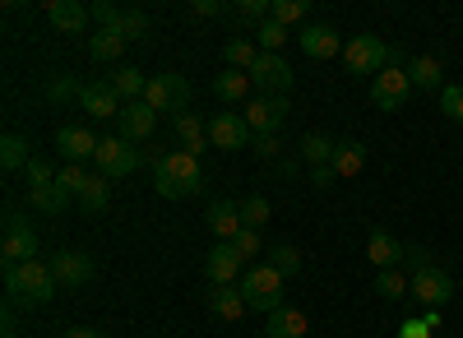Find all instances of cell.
I'll use <instances>...</instances> for the list:
<instances>
[{
	"mask_svg": "<svg viewBox=\"0 0 463 338\" xmlns=\"http://www.w3.org/2000/svg\"><path fill=\"white\" fill-rule=\"evenodd\" d=\"M52 274H56V283L61 287H84V283H93V259L84 255V250H56L52 255Z\"/></svg>",
	"mask_w": 463,
	"mask_h": 338,
	"instance_id": "4fadbf2b",
	"label": "cell"
},
{
	"mask_svg": "<svg viewBox=\"0 0 463 338\" xmlns=\"http://www.w3.org/2000/svg\"><path fill=\"white\" fill-rule=\"evenodd\" d=\"M204 222H209V232H213L218 241H237V232H241V204L213 200L209 213H204Z\"/></svg>",
	"mask_w": 463,
	"mask_h": 338,
	"instance_id": "d6986e66",
	"label": "cell"
},
{
	"mask_svg": "<svg viewBox=\"0 0 463 338\" xmlns=\"http://www.w3.org/2000/svg\"><path fill=\"white\" fill-rule=\"evenodd\" d=\"M213 98L218 102H250V74L246 70H222L213 80Z\"/></svg>",
	"mask_w": 463,
	"mask_h": 338,
	"instance_id": "484cf974",
	"label": "cell"
},
{
	"mask_svg": "<svg viewBox=\"0 0 463 338\" xmlns=\"http://www.w3.org/2000/svg\"><path fill=\"white\" fill-rule=\"evenodd\" d=\"M269 213H274V209H269V200H264V195H250V200L241 204V228L260 232L264 222H269Z\"/></svg>",
	"mask_w": 463,
	"mask_h": 338,
	"instance_id": "74e56055",
	"label": "cell"
},
{
	"mask_svg": "<svg viewBox=\"0 0 463 338\" xmlns=\"http://www.w3.org/2000/svg\"><path fill=\"white\" fill-rule=\"evenodd\" d=\"M93 163H98V172L111 176V181L135 176V172H139V144H130V139H121V135H102Z\"/></svg>",
	"mask_w": 463,
	"mask_h": 338,
	"instance_id": "5b68a950",
	"label": "cell"
},
{
	"mask_svg": "<svg viewBox=\"0 0 463 338\" xmlns=\"http://www.w3.org/2000/svg\"><path fill=\"white\" fill-rule=\"evenodd\" d=\"M399 338H431V329L421 324V320H408V324L399 329Z\"/></svg>",
	"mask_w": 463,
	"mask_h": 338,
	"instance_id": "f907efd6",
	"label": "cell"
},
{
	"mask_svg": "<svg viewBox=\"0 0 463 338\" xmlns=\"http://www.w3.org/2000/svg\"><path fill=\"white\" fill-rule=\"evenodd\" d=\"M65 338H107L102 329H89V324H74V329H65Z\"/></svg>",
	"mask_w": 463,
	"mask_h": 338,
	"instance_id": "816d5d0a",
	"label": "cell"
},
{
	"mask_svg": "<svg viewBox=\"0 0 463 338\" xmlns=\"http://www.w3.org/2000/svg\"><path fill=\"white\" fill-rule=\"evenodd\" d=\"M288 42V28L279 23V19H269V23H260L255 28V47L260 52H269V56H279V47Z\"/></svg>",
	"mask_w": 463,
	"mask_h": 338,
	"instance_id": "8d00e7d4",
	"label": "cell"
},
{
	"mask_svg": "<svg viewBox=\"0 0 463 338\" xmlns=\"http://www.w3.org/2000/svg\"><path fill=\"white\" fill-rule=\"evenodd\" d=\"M403 265L421 274V269H431V259H427V250H421V246H403Z\"/></svg>",
	"mask_w": 463,
	"mask_h": 338,
	"instance_id": "7dc6e473",
	"label": "cell"
},
{
	"mask_svg": "<svg viewBox=\"0 0 463 338\" xmlns=\"http://www.w3.org/2000/svg\"><path fill=\"white\" fill-rule=\"evenodd\" d=\"M24 172H28V191H37V185H56V167L43 163V158H33Z\"/></svg>",
	"mask_w": 463,
	"mask_h": 338,
	"instance_id": "ee69618b",
	"label": "cell"
},
{
	"mask_svg": "<svg viewBox=\"0 0 463 338\" xmlns=\"http://www.w3.org/2000/svg\"><path fill=\"white\" fill-rule=\"evenodd\" d=\"M384 65H390V47H384L375 33H357L353 42L343 47V70L353 74V80H375Z\"/></svg>",
	"mask_w": 463,
	"mask_h": 338,
	"instance_id": "277c9868",
	"label": "cell"
},
{
	"mask_svg": "<svg viewBox=\"0 0 463 338\" xmlns=\"http://www.w3.org/2000/svg\"><path fill=\"white\" fill-rule=\"evenodd\" d=\"M412 296L427 311H440L449 296H454V278L445 269H421V274H412Z\"/></svg>",
	"mask_w": 463,
	"mask_h": 338,
	"instance_id": "7c38bea8",
	"label": "cell"
},
{
	"mask_svg": "<svg viewBox=\"0 0 463 338\" xmlns=\"http://www.w3.org/2000/svg\"><path fill=\"white\" fill-rule=\"evenodd\" d=\"M232 246H237V250H241V259H255V255H260V232H250V228H241V232H237V241H232Z\"/></svg>",
	"mask_w": 463,
	"mask_h": 338,
	"instance_id": "bcb514c9",
	"label": "cell"
},
{
	"mask_svg": "<svg viewBox=\"0 0 463 338\" xmlns=\"http://www.w3.org/2000/svg\"><path fill=\"white\" fill-rule=\"evenodd\" d=\"M74 98H84V89L70 80V74H56V80L47 84V102H74Z\"/></svg>",
	"mask_w": 463,
	"mask_h": 338,
	"instance_id": "ab89813d",
	"label": "cell"
},
{
	"mask_svg": "<svg viewBox=\"0 0 463 338\" xmlns=\"http://www.w3.org/2000/svg\"><path fill=\"white\" fill-rule=\"evenodd\" d=\"M306 14H311V5H306V0H279V5H274V19L288 28V23H297V19H306Z\"/></svg>",
	"mask_w": 463,
	"mask_h": 338,
	"instance_id": "7bdbcfd3",
	"label": "cell"
},
{
	"mask_svg": "<svg viewBox=\"0 0 463 338\" xmlns=\"http://www.w3.org/2000/svg\"><path fill=\"white\" fill-rule=\"evenodd\" d=\"M375 292L384 296V302H403V296L412 292V278H403V269H380L375 274Z\"/></svg>",
	"mask_w": 463,
	"mask_h": 338,
	"instance_id": "d6a6232c",
	"label": "cell"
},
{
	"mask_svg": "<svg viewBox=\"0 0 463 338\" xmlns=\"http://www.w3.org/2000/svg\"><path fill=\"white\" fill-rule=\"evenodd\" d=\"M222 61H227V70H250L260 61V47L250 42V37H232V42L222 47Z\"/></svg>",
	"mask_w": 463,
	"mask_h": 338,
	"instance_id": "4dcf8cb0",
	"label": "cell"
},
{
	"mask_svg": "<svg viewBox=\"0 0 463 338\" xmlns=\"http://www.w3.org/2000/svg\"><path fill=\"white\" fill-rule=\"evenodd\" d=\"M47 14H52L56 33H84L93 10H84L80 0H52V5H47Z\"/></svg>",
	"mask_w": 463,
	"mask_h": 338,
	"instance_id": "7402d4cb",
	"label": "cell"
},
{
	"mask_svg": "<svg viewBox=\"0 0 463 338\" xmlns=\"http://www.w3.org/2000/svg\"><path fill=\"white\" fill-rule=\"evenodd\" d=\"M5 338H19V333H14V320H5Z\"/></svg>",
	"mask_w": 463,
	"mask_h": 338,
	"instance_id": "db71d44e",
	"label": "cell"
},
{
	"mask_svg": "<svg viewBox=\"0 0 463 338\" xmlns=\"http://www.w3.org/2000/svg\"><path fill=\"white\" fill-rule=\"evenodd\" d=\"M288 98H250L246 102V126H250V135H279L283 130V121H288Z\"/></svg>",
	"mask_w": 463,
	"mask_h": 338,
	"instance_id": "9c48e42d",
	"label": "cell"
},
{
	"mask_svg": "<svg viewBox=\"0 0 463 338\" xmlns=\"http://www.w3.org/2000/svg\"><path fill=\"white\" fill-rule=\"evenodd\" d=\"M366 259H371V265H380V269H399L403 265V246L390 232H371L366 237Z\"/></svg>",
	"mask_w": 463,
	"mask_h": 338,
	"instance_id": "603a6c76",
	"label": "cell"
},
{
	"mask_svg": "<svg viewBox=\"0 0 463 338\" xmlns=\"http://www.w3.org/2000/svg\"><path fill=\"white\" fill-rule=\"evenodd\" d=\"M74 200H80V209H84V213H93V218H98V213L111 204V176L93 172V176H89V185H84V191L74 195Z\"/></svg>",
	"mask_w": 463,
	"mask_h": 338,
	"instance_id": "83f0119b",
	"label": "cell"
},
{
	"mask_svg": "<svg viewBox=\"0 0 463 338\" xmlns=\"http://www.w3.org/2000/svg\"><path fill=\"white\" fill-rule=\"evenodd\" d=\"M250 84L260 89V98H288L292 84H297V74H292V65L283 56L260 52V61L250 65Z\"/></svg>",
	"mask_w": 463,
	"mask_h": 338,
	"instance_id": "8992f818",
	"label": "cell"
},
{
	"mask_svg": "<svg viewBox=\"0 0 463 338\" xmlns=\"http://www.w3.org/2000/svg\"><path fill=\"white\" fill-rule=\"evenodd\" d=\"M412 93V80H408V65H384L375 80H371V102L380 111H399Z\"/></svg>",
	"mask_w": 463,
	"mask_h": 338,
	"instance_id": "52a82bcc",
	"label": "cell"
},
{
	"mask_svg": "<svg viewBox=\"0 0 463 338\" xmlns=\"http://www.w3.org/2000/svg\"><path fill=\"white\" fill-rule=\"evenodd\" d=\"M269 265H274L283 278H292V274H301V250L292 241H279V246H269Z\"/></svg>",
	"mask_w": 463,
	"mask_h": 338,
	"instance_id": "e575fe53",
	"label": "cell"
},
{
	"mask_svg": "<svg viewBox=\"0 0 463 338\" xmlns=\"http://www.w3.org/2000/svg\"><path fill=\"white\" fill-rule=\"evenodd\" d=\"M366 167V148L357 139H338V154H334V172L338 176H357Z\"/></svg>",
	"mask_w": 463,
	"mask_h": 338,
	"instance_id": "f546056e",
	"label": "cell"
},
{
	"mask_svg": "<svg viewBox=\"0 0 463 338\" xmlns=\"http://www.w3.org/2000/svg\"><path fill=\"white\" fill-rule=\"evenodd\" d=\"M255 135L246 126V117H237V111H218V117L209 121V144L222 148V154H237V148H246Z\"/></svg>",
	"mask_w": 463,
	"mask_h": 338,
	"instance_id": "30bf717a",
	"label": "cell"
},
{
	"mask_svg": "<svg viewBox=\"0 0 463 338\" xmlns=\"http://www.w3.org/2000/svg\"><path fill=\"white\" fill-rule=\"evenodd\" d=\"M5 287H10L14 302H24V306H47L61 283H56L52 265L28 259V265H5Z\"/></svg>",
	"mask_w": 463,
	"mask_h": 338,
	"instance_id": "7a4b0ae2",
	"label": "cell"
},
{
	"mask_svg": "<svg viewBox=\"0 0 463 338\" xmlns=\"http://www.w3.org/2000/svg\"><path fill=\"white\" fill-rule=\"evenodd\" d=\"M241 269H246V259H241V250L232 246V241H218L209 250V259H204L209 283H241Z\"/></svg>",
	"mask_w": 463,
	"mask_h": 338,
	"instance_id": "9a60e30c",
	"label": "cell"
},
{
	"mask_svg": "<svg viewBox=\"0 0 463 338\" xmlns=\"http://www.w3.org/2000/svg\"><path fill=\"white\" fill-rule=\"evenodd\" d=\"M89 176H93V172H84L80 163H65V167L56 172V185H61V191H65V195H80V191H84V185H89Z\"/></svg>",
	"mask_w": 463,
	"mask_h": 338,
	"instance_id": "f35d334b",
	"label": "cell"
},
{
	"mask_svg": "<svg viewBox=\"0 0 463 338\" xmlns=\"http://www.w3.org/2000/svg\"><path fill=\"white\" fill-rule=\"evenodd\" d=\"M116 126H121V139L148 144V139H153V126H158V111H153L148 102H126L121 117H116Z\"/></svg>",
	"mask_w": 463,
	"mask_h": 338,
	"instance_id": "5bb4252c",
	"label": "cell"
},
{
	"mask_svg": "<svg viewBox=\"0 0 463 338\" xmlns=\"http://www.w3.org/2000/svg\"><path fill=\"white\" fill-rule=\"evenodd\" d=\"M306 324H311V320H306L297 306H283V311H274V315H269V324H264V338H301V333H306Z\"/></svg>",
	"mask_w": 463,
	"mask_h": 338,
	"instance_id": "4316f807",
	"label": "cell"
},
{
	"mask_svg": "<svg viewBox=\"0 0 463 338\" xmlns=\"http://www.w3.org/2000/svg\"><path fill=\"white\" fill-rule=\"evenodd\" d=\"M172 121H176V148L190 154V158H200L209 148V126L195 117V111H181V117H172Z\"/></svg>",
	"mask_w": 463,
	"mask_h": 338,
	"instance_id": "ac0fdd59",
	"label": "cell"
},
{
	"mask_svg": "<svg viewBox=\"0 0 463 338\" xmlns=\"http://www.w3.org/2000/svg\"><path fill=\"white\" fill-rule=\"evenodd\" d=\"M70 195L61 191V185H37V191H28V209L37 213H65Z\"/></svg>",
	"mask_w": 463,
	"mask_h": 338,
	"instance_id": "1f68e13d",
	"label": "cell"
},
{
	"mask_svg": "<svg viewBox=\"0 0 463 338\" xmlns=\"http://www.w3.org/2000/svg\"><path fill=\"white\" fill-rule=\"evenodd\" d=\"M237 287L246 296V311H264V315L283 311V274L274 265H255L250 274H241Z\"/></svg>",
	"mask_w": 463,
	"mask_h": 338,
	"instance_id": "3957f363",
	"label": "cell"
},
{
	"mask_svg": "<svg viewBox=\"0 0 463 338\" xmlns=\"http://www.w3.org/2000/svg\"><path fill=\"white\" fill-rule=\"evenodd\" d=\"M107 84L116 89V98H126V102H144V93H148V80H144L135 65H116Z\"/></svg>",
	"mask_w": 463,
	"mask_h": 338,
	"instance_id": "d4e9b609",
	"label": "cell"
},
{
	"mask_svg": "<svg viewBox=\"0 0 463 338\" xmlns=\"http://www.w3.org/2000/svg\"><path fill=\"white\" fill-rule=\"evenodd\" d=\"M33 163V154H28V144L19 139V135H5L0 139V167L5 172H19V167H28Z\"/></svg>",
	"mask_w": 463,
	"mask_h": 338,
	"instance_id": "836d02e7",
	"label": "cell"
},
{
	"mask_svg": "<svg viewBox=\"0 0 463 338\" xmlns=\"http://www.w3.org/2000/svg\"><path fill=\"white\" fill-rule=\"evenodd\" d=\"M440 111L449 121H463V84H445L440 89Z\"/></svg>",
	"mask_w": 463,
	"mask_h": 338,
	"instance_id": "60d3db41",
	"label": "cell"
},
{
	"mask_svg": "<svg viewBox=\"0 0 463 338\" xmlns=\"http://www.w3.org/2000/svg\"><path fill=\"white\" fill-rule=\"evenodd\" d=\"M153 191H158L163 200H190L204 191V172H200V158L181 154V148H172V154L163 158V167L153 172Z\"/></svg>",
	"mask_w": 463,
	"mask_h": 338,
	"instance_id": "6da1fadb",
	"label": "cell"
},
{
	"mask_svg": "<svg viewBox=\"0 0 463 338\" xmlns=\"http://www.w3.org/2000/svg\"><path fill=\"white\" fill-rule=\"evenodd\" d=\"M408 80H412V89H445V80H440V61L436 56H412L408 61Z\"/></svg>",
	"mask_w": 463,
	"mask_h": 338,
	"instance_id": "f1b7e54d",
	"label": "cell"
},
{
	"mask_svg": "<svg viewBox=\"0 0 463 338\" xmlns=\"http://www.w3.org/2000/svg\"><path fill=\"white\" fill-rule=\"evenodd\" d=\"M144 33H148V19H144L139 10H130V14L121 19V37H126V42H139Z\"/></svg>",
	"mask_w": 463,
	"mask_h": 338,
	"instance_id": "f6af8a7d",
	"label": "cell"
},
{
	"mask_svg": "<svg viewBox=\"0 0 463 338\" xmlns=\"http://www.w3.org/2000/svg\"><path fill=\"white\" fill-rule=\"evenodd\" d=\"M144 102L153 111H172V117H181V111L190 107V80L185 74H158V80H148Z\"/></svg>",
	"mask_w": 463,
	"mask_h": 338,
	"instance_id": "ba28073f",
	"label": "cell"
},
{
	"mask_svg": "<svg viewBox=\"0 0 463 338\" xmlns=\"http://www.w3.org/2000/svg\"><path fill=\"white\" fill-rule=\"evenodd\" d=\"M343 37L329 28V23H306L301 28V52L311 56V61H334V56H343Z\"/></svg>",
	"mask_w": 463,
	"mask_h": 338,
	"instance_id": "2e32d148",
	"label": "cell"
},
{
	"mask_svg": "<svg viewBox=\"0 0 463 338\" xmlns=\"http://www.w3.org/2000/svg\"><path fill=\"white\" fill-rule=\"evenodd\" d=\"M311 181L320 185V191H329V185L338 181V172H334V167H311Z\"/></svg>",
	"mask_w": 463,
	"mask_h": 338,
	"instance_id": "681fc988",
	"label": "cell"
},
{
	"mask_svg": "<svg viewBox=\"0 0 463 338\" xmlns=\"http://www.w3.org/2000/svg\"><path fill=\"white\" fill-rule=\"evenodd\" d=\"M5 265H28V259H37V232L28 228V218L24 213H10L5 222Z\"/></svg>",
	"mask_w": 463,
	"mask_h": 338,
	"instance_id": "8fae6325",
	"label": "cell"
},
{
	"mask_svg": "<svg viewBox=\"0 0 463 338\" xmlns=\"http://www.w3.org/2000/svg\"><path fill=\"white\" fill-rule=\"evenodd\" d=\"M334 154H338V139L334 135H325V130L301 135V158L311 163V167H334Z\"/></svg>",
	"mask_w": 463,
	"mask_h": 338,
	"instance_id": "cb8c5ba5",
	"label": "cell"
},
{
	"mask_svg": "<svg viewBox=\"0 0 463 338\" xmlns=\"http://www.w3.org/2000/svg\"><path fill=\"white\" fill-rule=\"evenodd\" d=\"M126 52V37L121 33H93V42H89V56L93 61H121Z\"/></svg>",
	"mask_w": 463,
	"mask_h": 338,
	"instance_id": "d590c367",
	"label": "cell"
},
{
	"mask_svg": "<svg viewBox=\"0 0 463 338\" xmlns=\"http://www.w3.org/2000/svg\"><path fill=\"white\" fill-rule=\"evenodd\" d=\"M209 311H213L218 320H241V315H246L241 287H237V283H213V287H209Z\"/></svg>",
	"mask_w": 463,
	"mask_h": 338,
	"instance_id": "ffe728a7",
	"label": "cell"
},
{
	"mask_svg": "<svg viewBox=\"0 0 463 338\" xmlns=\"http://www.w3.org/2000/svg\"><path fill=\"white\" fill-rule=\"evenodd\" d=\"M255 154L260 158H279V135H255Z\"/></svg>",
	"mask_w": 463,
	"mask_h": 338,
	"instance_id": "c3c4849f",
	"label": "cell"
},
{
	"mask_svg": "<svg viewBox=\"0 0 463 338\" xmlns=\"http://www.w3.org/2000/svg\"><path fill=\"white\" fill-rule=\"evenodd\" d=\"M93 19H98V33H121V10H116V5H107V0H98V5H93Z\"/></svg>",
	"mask_w": 463,
	"mask_h": 338,
	"instance_id": "b9f144b4",
	"label": "cell"
},
{
	"mask_svg": "<svg viewBox=\"0 0 463 338\" xmlns=\"http://www.w3.org/2000/svg\"><path fill=\"white\" fill-rule=\"evenodd\" d=\"M218 0H195V14H204V19H218Z\"/></svg>",
	"mask_w": 463,
	"mask_h": 338,
	"instance_id": "f5cc1de1",
	"label": "cell"
},
{
	"mask_svg": "<svg viewBox=\"0 0 463 338\" xmlns=\"http://www.w3.org/2000/svg\"><path fill=\"white\" fill-rule=\"evenodd\" d=\"M84 111H89V117H98V121H107V117H121V98H116V89L111 84H84Z\"/></svg>",
	"mask_w": 463,
	"mask_h": 338,
	"instance_id": "44dd1931",
	"label": "cell"
},
{
	"mask_svg": "<svg viewBox=\"0 0 463 338\" xmlns=\"http://www.w3.org/2000/svg\"><path fill=\"white\" fill-rule=\"evenodd\" d=\"M56 148H61L70 163H84V158L98 154V135H93L89 126H61V130H56Z\"/></svg>",
	"mask_w": 463,
	"mask_h": 338,
	"instance_id": "e0dca14e",
	"label": "cell"
}]
</instances>
